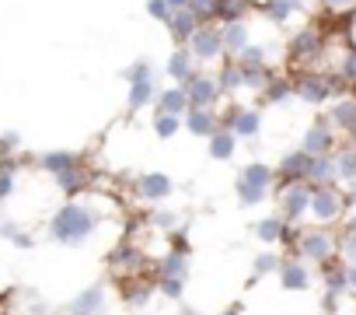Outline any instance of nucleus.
<instances>
[{"mask_svg": "<svg viewBox=\"0 0 356 315\" xmlns=\"http://www.w3.org/2000/svg\"><path fill=\"white\" fill-rule=\"evenodd\" d=\"M102 200L105 197L95 193V190H84L77 197H67L53 210V217L46 224L49 238L56 245H63V249H84V245H91L95 235L102 231V224L108 221V207H112V203L108 207H98Z\"/></svg>", "mask_w": 356, "mask_h": 315, "instance_id": "f257e3e1", "label": "nucleus"}, {"mask_svg": "<svg viewBox=\"0 0 356 315\" xmlns=\"http://www.w3.org/2000/svg\"><path fill=\"white\" fill-rule=\"evenodd\" d=\"M35 165L49 176V183L63 197H77V193L91 190L88 162H84V154H77V151H42L35 158Z\"/></svg>", "mask_w": 356, "mask_h": 315, "instance_id": "f03ea898", "label": "nucleus"}, {"mask_svg": "<svg viewBox=\"0 0 356 315\" xmlns=\"http://www.w3.org/2000/svg\"><path fill=\"white\" fill-rule=\"evenodd\" d=\"M339 252V235L332 228H314V224H300L293 231V242H290V256L304 259L307 266H321V263H332Z\"/></svg>", "mask_w": 356, "mask_h": 315, "instance_id": "7ed1b4c3", "label": "nucleus"}, {"mask_svg": "<svg viewBox=\"0 0 356 315\" xmlns=\"http://www.w3.org/2000/svg\"><path fill=\"white\" fill-rule=\"evenodd\" d=\"M293 98H300L304 105H314V109H325L335 95H342V81L325 70V67H307V70H297L293 77Z\"/></svg>", "mask_w": 356, "mask_h": 315, "instance_id": "20e7f679", "label": "nucleus"}, {"mask_svg": "<svg viewBox=\"0 0 356 315\" xmlns=\"http://www.w3.org/2000/svg\"><path fill=\"white\" fill-rule=\"evenodd\" d=\"M325 53H328V39H325V32H321L318 25H311V22H304L300 29H293L290 39H286V46H283L286 63H293V67H300V70L318 67Z\"/></svg>", "mask_w": 356, "mask_h": 315, "instance_id": "39448f33", "label": "nucleus"}, {"mask_svg": "<svg viewBox=\"0 0 356 315\" xmlns=\"http://www.w3.org/2000/svg\"><path fill=\"white\" fill-rule=\"evenodd\" d=\"M273 186H276V172H273V165H266V162H248L238 176H234V197H238V203L241 207H259V203H266L269 197H273Z\"/></svg>", "mask_w": 356, "mask_h": 315, "instance_id": "423d86ee", "label": "nucleus"}, {"mask_svg": "<svg viewBox=\"0 0 356 315\" xmlns=\"http://www.w3.org/2000/svg\"><path fill=\"white\" fill-rule=\"evenodd\" d=\"M353 210L349 197L342 186H311V203H307V221L314 228H332Z\"/></svg>", "mask_w": 356, "mask_h": 315, "instance_id": "0eeeda50", "label": "nucleus"}, {"mask_svg": "<svg viewBox=\"0 0 356 315\" xmlns=\"http://www.w3.org/2000/svg\"><path fill=\"white\" fill-rule=\"evenodd\" d=\"M105 266H108V273L122 284V280L143 277V273L150 270V256H147V249H143L136 238H119V242L108 249Z\"/></svg>", "mask_w": 356, "mask_h": 315, "instance_id": "6e6552de", "label": "nucleus"}, {"mask_svg": "<svg viewBox=\"0 0 356 315\" xmlns=\"http://www.w3.org/2000/svg\"><path fill=\"white\" fill-rule=\"evenodd\" d=\"M220 116V126L231 130L238 140H255L262 133V109L259 105H245L238 98H227L224 109H217Z\"/></svg>", "mask_w": 356, "mask_h": 315, "instance_id": "1a4fd4ad", "label": "nucleus"}, {"mask_svg": "<svg viewBox=\"0 0 356 315\" xmlns=\"http://www.w3.org/2000/svg\"><path fill=\"white\" fill-rule=\"evenodd\" d=\"M273 200H276V214L297 228L307 221V203H311V186L307 183H276L273 186Z\"/></svg>", "mask_w": 356, "mask_h": 315, "instance_id": "9d476101", "label": "nucleus"}, {"mask_svg": "<svg viewBox=\"0 0 356 315\" xmlns=\"http://www.w3.org/2000/svg\"><path fill=\"white\" fill-rule=\"evenodd\" d=\"M182 91H186L189 109H217V105L224 102V95H220V88H217L213 70H196V74L182 84Z\"/></svg>", "mask_w": 356, "mask_h": 315, "instance_id": "9b49d317", "label": "nucleus"}, {"mask_svg": "<svg viewBox=\"0 0 356 315\" xmlns=\"http://www.w3.org/2000/svg\"><path fill=\"white\" fill-rule=\"evenodd\" d=\"M186 49L193 53V60L196 63H220L224 60V43H220V25H200L193 36H189V43H186Z\"/></svg>", "mask_w": 356, "mask_h": 315, "instance_id": "f8f14e48", "label": "nucleus"}, {"mask_svg": "<svg viewBox=\"0 0 356 315\" xmlns=\"http://www.w3.org/2000/svg\"><path fill=\"white\" fill-rule=\"evenodd\" d=\"M339 137H353L356 133V95H335L328 105H325V116H321Z\"/></svg>", "mask_w": 356, "mask_h": 315, "instance_id": "ddd939ff", "label": "nucleus"}, {"mask_svg": "<svg viewBox=\"0 0 356 315\" xmlns=\"http://www.w3.org/2000/svg\"><path fill=\"white\" fill-rule=\"evenodd\" d=\"M171 193H175V179L168 172H143L133 183V197L140 203H164Z\"/></svg>", "mask_w": 356, "mask_h": 315, "instance_id": "4468645a", "label": "nucleus"}, {"mask_svg": "<svg viewBox=\"0 0 356 315\" xmlns=\"http://www.w3.org/2000/svg\"><path fill=\"white\" fill-rule=\"evenodd\" d=\"M335 147H339V133H335L325 119H314V123L304 130V137H300V151H304V154H311V158L332 154Z\"/></svg>", "mask_w": 356, "mask_h": 315, "instance_id": "2eb2a0df", "label": "nucleus"}, {"mask_svg": "<svg viewBox=\"0 0 356 315\" xmlns=\"http://www.w3.org/2000/svg\"><path fill=\"white\" fill-rule=\"evenodd\" d=\"M157 298V291H154V277H133V280H122V305L129 308V312H136V315H147V308H150V301Z\"/></svg>", "mask_w": 356, "mask_h": 315, "instance_id": "dca6fc26", "label": "nucleus"}, {"mask_svg": "<svg viewBox=\"0 0 356 315\" xmlns=\"http://www.w3.org/2000/svg\"><path fill=\"white\" fill-rule=\"evenodd\" d=\"M105 305H108V287L105 284H91V287L77 291L67 301V315H105Z\"/></svg>", "mask_w": 356, "mask_h": 315, "instance_id": "f3484780", "label": "nucleus"}, {"mask_svg": "<svg viewBox=\"0 0 356 315\" xmlns=\"http://www.w3.org/2000/svg\"><path fill=\"white\" fill-rule=\"evenodd\" d=\"M297 228H300V224H297ZM297 228H290L280 214H269V217H262V221L255 224V238H259L266 249H276V245H286V249H290Z\"/></svg>", "mask_w": 356, "mask_h": 315, "instance_id": "a211bd4d", "label": "nucleus"}, {"mask_svg": "<svg viewBox=\"0 0 356 315\" xmlns=\"http://www.w3.org/2000/svg\"><path fill=\"white\" fill-rule=\"evenodd\" d=\"M276 277H280V287H283V291H307V287L314 284L311 266H307L304 259H297V256H283Z\"/></svg>", "mask_w": 356, "mask_h": 315, "instance_id": "6ab92c4d", "label": "nucleus"}, {"mask_svg": "<svg viewBox=\"0 0 356 315\" xmlns=\"http://www.w3.org/2000/svg\"><path fill=\"white\" fill-rule=\"evenodd\" d=\"M189 270H193V256L189 252H175V249H164L150 263L154 277H171V280H189Z\"/></svg>", "mask_w": 356, "mask_h": 315, "instance_id": "aec40b11", "label": "nucleus"}, {"mask_svg": "<svg viewBox=\"0 0 356 315\" xmlns=\"http://www.w3.org/2000/svg\"><path fill=\"white\" fill-rule=\"evenodd\" d=\"M307 169H311V154H304L297 147L280 158L273 172H276V183H307Z\"/></svg>", "mask_w": 356, "mask_h": 315, "instance_id": "412c9836", "label": "nucleus"}, {"mask_svg": "<svg viewBox=\"0 0 356 315\" xmlns=\"http://www.w3.org/2000/svg\"><path fill=\"white\" fill-rule=\"evenodd\" d=\"M182 130H189L200 140H210L220 130V116H217V109H189L182 116Z\"/></svg>", "mask_w": 356, "mask_h": 315, "instance_id": "4be33fe9", "label": "nucleus"}, {"mask_svg": "<svg viewBox=\"0 0 356 315\" xmlns=\"http://www.w3.org/2000/svg\"><path fill=\"white\" fill-rule=\"evenodd\" d=\"M252 18L248 22H231V25H220V43H224V56H238L248 43H252Z\"/></svg>", "mask_w": 356, "mask_h": 315, "instance_id": "5701e85b", "label": "nucleus"}, {"mask_svg": "<svg viewBox=\"0 0 356 315\" xmlns=\"http://www.w3.org/2000/svg\"><path fill=\"white\" fill-rule=\"evenodd\" d=\"M196 70H200V63L193 60V53H189L186 46H175L171 56H168V63H164V74H168L175 84H186Z\"/></svg>", "mask_w": 356, "mask_h": 315, "instance_id": "b1692460", "label": "nucleus"}, {"mask_svg": "<svg viewBox=\"0 0 356 315\" xmlns=\"http://www.w3.org/2000/svg\"><path fill=\"white\" fill-rule=\"evenodd\" d=\"M332 162H335V183L339 186H356V144H342L332 151Z\"/></svg>", "mask_w": 356, "mask_h": 315, "instance_id": "393cba45", "label": "nucleus"}, {"mask_svg": "<svg viewBox=\"0 0 356 315\" xmlns=\"http://www.w3.org/2000/svg\"><path fill=\"white\" fill-rule=\"evenodd\" d=\"M213 77H217V88H220L224 102H227V98H238V95L245 91V88H241V67H238V60H231V56L220 60V67L213 70Z\"/></svg>", "mask_w": 356, "mask_h": 315, "instance_id": "a878e982", "label": "nucleus"}, {"mask_svg": "<svg viewBox=\"0 0 356 315\" xmlns=\"http://www.w3.org/2000/svg\"><path fill=\"white\" fill-rule=\"evenodd\" d=\"M154 112L186 116V112H189V102H186V91H182V84H168V88H157V95H154Z\"/></svg>", "mask_w": 356, "mask_h": 315, "instance_id": "bb28decb", "label": "nucleus"}, {"mask_svg": "<svg viewBox=\"0 0 356 315\" xmlns=\"http://www.w3.org/2000/svg\"><path fill=\"white\" fill-rule=\"evenodd\" d=\"M25 165V154L18 158H0V203H8L18 190V169Z\"/></svg>", "mask_w": 356, "mask_h": 315, "instance_id": "cd10ccee", "label": "nucleus"}, {"mask_svg": "<svg viewBox=\"0 0 356 315\" xmlns=\"http://www.w3.org/2000/svg\"><path fill=\"white\" fill-rule=\"evenodd\" d=\"M255 11V0H217V25L248 22Z\"/></svg>", "mask_w": 356, "mask_h": 315, "instance_id": "c85d7f7f", "label": "nucleus"}, {"mask_svg": "<svg viewBox=\"0 0 356 315\" xmlns=\"http://www.w3.org/2000/svg\"><path fill=\"white\" fill-rule=\"evenodd\" d=\"M164 29L171 32L175 46H186V43H189V36L200 29V22L189 15V8H182V11H171V18H168V25H164Z\"/></svg>", "mask_w": 356, "mask_h": 315, "instance_id": "c756f323", "label": "nucleus"}, {"mask_svg": "<svg viewBox=\"0 0 356 315\" xmlns=\"http://www.w3.org/2000/svg\"><path fill=\"white\" fill-rule=\"evenodd\" d=\"M273 53H276V46L252 39L234 60H238V67H273Z\"/></svg>", "mask_w": 356, "mask_h": 315, "instance_id": "7c9ffc66", "label": "nucleus"}, {"mask_svg": "<svg viewBox=\"0 0 356 315\" xmlns=\"http://www.w3.org/2000/svg\"><path fill=\"white\" fill-rule=\"evenodd\" d=\"M262 102L266 105H286V102H293V81H290V74H273L269 84L262 88Z\"/></svg>", "mask_w": 356, "mask_h": 315, "instance_id": "2f4dec72", "label": "nucleus"}, {"mask_svg": "<svg viewBox=\"0 0 356 315\" xmlns=\"http://www.w3.org/2000/svg\"><path fill=\"white\" fill-rule=\"evenodd\" d=\"M147 224L154 228V235H171V231H178L182 228V214L178 210H171V207H150L147 210Z\"/></svg>", "mask_w": 356, "mask_h": 315, "instance_id": "473e14b6", "label": "nucleus"}, {"mask_svg": "<svg viewBox=\"0 0 356 315\" xmlns=\"http://www.w3.org/2000/svg\"><path fill=\"white\" fill-rule=\"evenodd\" d=\"M318 270H321V287H325V294L346 298V266H342L339 259H332V263H321Z\"/></svg>", "mask_w": 356, "mask_h": 315, "instance_id": "72a5a7b5", "label": "nucleus"}, {"mask_svg": "<svg viewBox=\"0 0 356 315\" xmlns=\"http://www.w3.org/2000/svg\"><path fill=\"white\" fill-rule=\"evenodd\" d=\"M207 151H210L213 162H231L234 151H238V137H234L231 130H224V126H220V130L207 140Z\"/></svg>", "mask_w": 356, "mask_h": 315, "instance_id": "f704fd0d", "label": "nucleus"}, {"mask_svg": "<svg viewBox=\"0 0 356 315\" xmlns=\"http://www.w3.org/2000/svg\"><path fill=\"white\" fill-rule=\"evenodd\" d=\"M307 186H339V183H335V162H332V154L311 158V169H307Z\"/></svg>", "mask_w": 356, "mask_h": 315, "instance_id": "c9c22d12", "label": "nucleus"}, {"mask_svg": "<svg viewBox=\"0 0 356 315\" xmlns=\"http://www.w3.org/2000/svg\"><path fill=\"white\" fill-rule=\"evenodd\" d=\"M154 95H157V84L154 81H133L129 91H126V109L129 112H140V109L154 105Z\"/></svg>", "mask_w": 356, "mask_h": 315, "instance_id": "e433bc0d", "label": "nucleus"}, {"mask_svg": "<svg viewBox=\"0 0 356 315\" xmlns=\"http://www.w3.org/2000/svg\"><path fill=\"white\" fill-rule=\"evenodd\" d=\"M0 238H8L15 249H32L35 245V235L29 228H22L18 221H8V217H0Z\"/></svg>", "mask_w": 356, "mask_h": 315, "instance_id": "4c0bfd02", "label": "nucleus"}, {"mask_svg": "<svg viewBox=\"0 0 356 315\" xmlns=\"http://www.w3.org/2000/svg\"><path fill=\"white\" fill-rule=\"evenodd\" d=\"M273 74H276L273 67H241V88H245V91L262 95V88L269 84V77H273Z\"/></svg>", "mask_w": 356, "mask_h": 315, "instance_id": "58836bf2", "label": "nucleus"}, {"mask_svg": "<svg viewBox=\"0 0 356 315\" xmlns=\"http://www.w3.org/2000/svg\"><path fill=\"white\" fill-rule=\"evenodd\" d=\"M280 263H283V256H280L276 249H262V252L252 259V280H259V277H273V273L280 270Z\"/></svg>", "mask_w": 356, "mask_h": 315, "instance_id": "ea45409f", "label": "nucleus"}, {"mask_svg": "<svg viewBox=\"0 0 356 315\" xmlns=\"http://www.w3.org/2000/svg\"><path fill=\"white\" fill-rule=\"evenodd\" d=\"M342 84H356V46H346L342 56L335 60V70H332Z\"/></svg>", "mask_w": 356, "mask_h": 315, "instance_id": "a19ab883", "label": "nucleus"}, {"mask_svg": "<svg viewBox=\"0 0 356 315\" xmlns=\"http://www.w3.org/2000/svg\"><path fill=\"white\" fill-rule=\"evenodd\" d=\"M154 291L164 301H182L186 298V280H171V277H154Z\"/></svg>", "mask_w": 356, "mask_h": 315, "instance_id": "79ce46f5", "label": "nucleus"}, {"mask_svg": "<svg viewBox=\"0 0 356 315\" xmlns=\"http://www.w3.org/2000/svg\"><path fill=\"white\" fill-rule=\"evenodd\" d=\"M150 126H154V133H157L161 140H171V137H175L178 130H182V116H168V112H154Z\"/></svg>", "mask_w": 356, "mask_h": 315, "instance_id": "37998d69", "label": "nucleus"}, {"mask_svg": "<svg viewBox=\"0 0 356 315\" xmlns=\"http://www.w3.org/2000/svg\"><path fill=\"white\" fill-rule=\"evenodd\" d=\"M119 77L126 81V84H133V81H154V67H150V60H133L129 67H122L119 70Z\"/></svg>", "mask_w": 356, "mask_h": 315, "instance_id": "c03bdc74", "label": "nucleus"}, {"mask_svg": "<svg viewBox=\"0 0 356 315\" xmlns=\"http://www.w3.org/2000/svg\"><path fill=\"white\" fill-rule=\"evenodd\" d=\"M189 15L200 25H217V0H189Z\"/></svg>", "mask_w": 356, "mask_h": 315, "instance_id": "a18cd8bd", "label": "nucleus"}, {"mask_svg": "<svg viewBox=\"0 0 356 315\" xmlns=\"http://www.w3.org/2000/svg\"><path fill=\"white\" fill-rule=\"evenodd\" d=\"M276 4H283L297 22H311V15L318 11V0H276Z\"/></svg>", "mask_w": 356, "mask_h": 315, "instance_id": "49530a36", "label": "nucleus"}, {"mask_svg": "<svg viewBox=\"0 0 356 315\" xmlns=\"http://www.w3.org/2000/svg\"><path fill=\"white\" fill-rule=\"evenodd\" d=\"M335 259L339 263H356V231H342L339 235V252H335Z\"/></svg>", "mask_w": 356, "mask_h": 315, "instance_id": "de8ad7c7", "label": "nucleus"}, {"mask_svg": "<svg viewBox=\"0 0 356 315\" xmlns=\"http://www.w3.org/2000/svg\"><path fill=\"white\" fill-rule=\"evenodd\" d=\"M22 154V133L18 130H4L0 133V158H18Z\"/></svg>", "mask_w": 356, "mask_h": 315, "instance_id": "09e8293b", "label": "nucleus"}, {"mask_svg": "<svg viewBox=\"0 0 356 315\" xmlns=\"http://www.w3.org/2000/svg\"><path fill=\"white\" fill-rule=\"evenodd\" d=\"M318 8L328 15H353L356 11V0H318Z\"/></svg>", "mask_w": 356, "mask_h": 315, "instance_id": "8fccbe9b", "label": "nucleus"}, {"mask_svg": "<svg viewBox=\"0 0 356 315\" xmlns=\"http://www.w3.org/2000/svg\"><path fill=\"white\" fill-rule=\"evenodd\" d=\"M147 15H150L154 22L168 25V18H171V8L164 4V0H147Z\"/></svg>", "mask_w": 356, "mask_h": 315, "instance_id": "3c124183", "label": "nucleus"}, {"mask_svg": "<svg viewBox=\"0 0 356 315\" xmlns=\"http://www.w3.org/2000/svg\"><path fill=\"white\" fill-rule=\"evenodd\" d=\"M342 266H346V263H342ZM346 294H349V298H356V263H349V266H346Z\"/></svg>", "mask_w": 356, "mask_h": 315, "instance_id": "603ef678", "label": "nucleus"}, {"mask_svg": "<svg viewBox=\"0 0 356 315\" xmlns=\"http://www.w3.org/2000/svg\"><path fill=\"white\" fill-rule=\"evenodd\" d=\"M217 315H245V308H241V305H227V308H220Z\"/></svg>", "mask_w": 356, "mask_h": 315, "instance_id": "864d4df0", "label": "nucleus"}, {"mask_svg": "<svg viewBox=\"0 0 356 315\" xmlns=\"http://www.w3.org/2000/svg\"><path fill=\"white\" fill-rule=\"evenodd\" d=\"M164 4H168L171 11H182V8H189V0H164Z\"/></svg>", "mask_w": 356, "mask_h": 315, "instance_id": "5fc2aeb1", "label": "nucleus"}, {"mask_svg": "<svg viewBox=\"0 0 356 315\" xmlns=\"http://www.w3.org/2000/svg\"><path fill=\"white\" fill-rule=\"evenodd\" d=\"M346 197H349V203H356V186H349V190H346Z\"/></svg>", "mask_w": 356, "mask_h": 315, "instance_id": "6e6d98bb", "label": "nucleus"}, {"mask_svg": "<svg viewBox=\"0 0 356 315\" xmlns=\"http://www.w3.org/2000/svg\"><path fill=\"white\" fill-rule=\"evenodd\" d=\"M0 315H25V312H0Z\"/></svg>", "mask_w": 356, "mask_h": 315, "instance_id": "4d7b16f0", "label": "nucleus"}, {"mask_svg": "<svg viewBox=\"0 0 356 315\" xmlns=\"http://www.w3.org/2000/svg\"><path fill=\"white\" fill-rule=\"evenodd\" d=\"M353 39H356V25H353ZM353 46H356V43H353Z\"/></svg>", "mask_w": 356, "mask_h": 315, "instance_id": "13d9d810", "label": "nucleus"}, {"mask_svg": "<svg viewBox=\"0 0 356 315\" xmlns=\"http://www.w3.org/2000/svg\"><path fill=\"white\" fill-rule=\"evenodd\" d=\"M0 217H4V214H0Z\"/></svg>", "mask_w": 356, "mask_h": 315, "instance_id": "bf43d9fd", "label": "nucleus"}]
</instances>
